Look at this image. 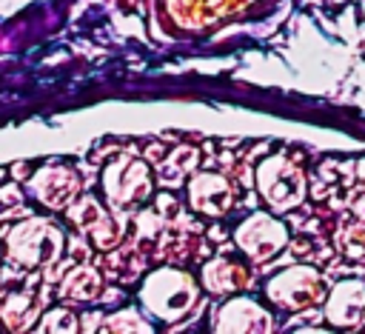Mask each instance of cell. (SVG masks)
<instances>
[{
    "mask_svg": "<svg viewBox=\"0 0 365 334\" xmlns=\"http://www.w3.org/2000/svg\"><path fill=\"white\" fill-rule=\"evenodd\" d=\"M29 186L46 208H68L80 197V177L68 166H43L31 174Z\"/></svg>",
    "mask_w": 365,
    "mask_h": 334,
    "instance_id": "cell-8",
    "label": "cell"
},
{
    "mask_svg": "<svg viewBox=\"0 0 365 334\" xmlns=\"http://www.w3.org/2000/svg\"><path fill=\"white\" fill-rule=\"evenodd\" d=\"M37 314H40L37 300H34L31 294H23V291H17V294H6L3 308H0L3 323H6L11 331H26V328L37 320Z\"/></svg>",
    "mask_w": 365,
    "mask_h": 334,
    "instance_id": "cell-14",
    "label": "cell"
},
{
    "mask_svg": "<svg viewBox=\"0 0 365 334\" xmlns=\"http://www.w3.org/2000/svg\"><path fill=\"white\" fill-rule=\"evenodd\" d=\"M106 211H103V206L94 200V197H77L71 206H68V220L86 234L100 217H103Z\"/></svg>",
    "mask_w": 365,
    "mask_h": 334,
    "instance_id": "cell-17",
    "label": "cell"
},
{
    "mask_svg": "<svg viewBox=\"0 0 365 334\" xmlns=\"http://www.w3.org/2000/svg\"><path fill=\"white\" fill-rule=\"evenodd\" d=\"M103 191L111 208L131 211L151 200L154 180L148 171V163L134 154H120L103 168Z\"/></svg>",
    "mask_w": 365,
    "mask_h": 334,
    "instance_id": "cell-3",
    "label": "cell"
},
{
    "mask_svg": "<svg viewBox=\"0 0 365 334\" xmlns=\"http://www.w3.org/2000/svg\"><path fill=\"white\" fill-rule=\"evenodd\" d=\"M188 206L202 217H222L234 206V188L228 177L217 171H200L188 183Z\"/></svg>",
    "mask_w": 365,
    "mask_h": 334,
    "instance_id": "cell-11",
    "label": "cell"
},
{
    "mask_svg": "<svg viewBox=\"0 0 365 334\" xmlns=\"http://www.w3.org/2000/svg\"><path fill=\"white\" fill-rule=\"evenodd\" d=\"M257 0H163L165 14L180 26V29H211L222 23L225 17L242 11Z\"/></svg>",
    "mask_w": 365,
    "mask_h": 334,
    "instance_id": "cell-7",
    "label": "cell"
},
{
    "mask_svg": "<svg viewBox=\"0 0 365 334\" xmlns=\"http://www.w3.org/2000/svg\"><path fill=\"white\" fill-rule=\"evenodd\" d=\"M354 214L365 220V197H362V200H356V206H354Z\"/></svg>",
    "mask_w": 365,
    "mask_h": 334,
    "instance_id": "cell-21",
    "label": "cell"
},
{
    "mask_svg": "<svg viewBox=\"0 0 365 334\" xmlns=\"http://www.w3.org/2000/svg\"><path fill=\"white\" fill-rule=\"evenodd\" d=\"M257 191L274 214H285L305 200L308 180L291 157L271 154L257 166Z\"/></svg>",
    "mask_w": 365,
    "mask_h": 334,
    "instance_id": "cell-2",
    "label": "cell"
},
{
    "mask_svg": "<svg viewBox=\"0 0 365 334\" xmlns=\"http://www.w3.org/2000/svg\"><path fill=\"white\" fill-rule=\"evenodd\" d=\"M40 331H51V334H74L80 331L77 317L71 314V308H51L40 317Z\"/></svg>",
    "mask_w": 365,
    "mask_h": 334,
    "instance_id": "cell-19",
    "label": "cell"
},
{
    "mask_svg": "<svg viewBox=\"0 0 365 334\" xmlns=\"http://www.w3.org/2000/svg\"><path fill=\"white\" fill-rule=\"evenodd\" d=\"M103 331H140V334H148V331H154L151 328V323L145 320V317H140L137 314V308H120V311H114L111 317H106V323H103Z\"/></svg>",
    "mask_w": 365,
    "mask_h": 334,
    "instance_id": "cell-18",
    "label": "cell"
},
{
    "mask_svg": "<svg viewBox=\"0 0 365 334\" xmlns=\"http://www.w3.org/2000/svg\"><path fill=\"white\" fill-rule=\"evenodd\" d=\"M265 297L282 311H302L319 305L325 294V280L314 265H288L265 283Z\"/></svg>",
    "mask_w": 365,
    "mask_h": 334,
    "instance_id": "cell-5",
    "label": "cell"
},
{
    "mask_svg": "<svg viewBox=\"0 0 365 334\" xmlns=\"http://www.w3.org/2000/svg\"><path fill=\"white\" fill-rule=\"evenodd\" d=\"M197 297H200V285L194 283V277L188 271L171 268V265L151 271L140 285L143 308L163 323L182 320L197 305Z\"/></svg>",
    "mask_w": 365,
    "mask_h": 334,
    "instance_id": "cell-1",
    "label": "cell"
},
{
    "mask_svg": "<svg viewBox=\"0 0 365 334\" xmlns=\"http://www.w3.org/2000/svg\"><path fill=\"white\" fill-rule=\"evenodd\" d=\"M6 251H9V260L23 265V268L48 265L63 251V231L54 223L40 220V217L23 220L20 226H14L9 231Z\"/></svg>",
    "mask_w": 365,
    "mask_h": 334,
    "instance_id": "cell-4",
    "label": "cell"
},
{
    "mask_svg": "<svg viewBox=\"0 0 365 334\" xmlns=\"http://www.w3.org/2000/svg\"><path fill=\"white\" fill-rule=\"evenodd\" d=\"M60 294L66 300H74V303H91L103 294V277L97 268L91 265H74L63 283H60Z\"/></svg>",
    "mask_w": 365,
    "mask_h": 334,
    "instance_id": "cell-13",
    "label": "cell"
},
{
    "mask_svg": "<svg viewBox=\"0 0 365 334\" xmlns=\"http://www.w3.org/2000/svg\"><path fill=\"white\" fill-rule=\"evenodd\" d=\"M200 283L205 291L211 294H237L251 283V274L245 268V263L231 260V257H214L202 265L200 271Z\"/></svg>",
    "mask_w": 365,
    "mask_h": 334,
    "instance_id": "cell-12",
    "label": "cell"
},
{
    "mask_svg": "<svg viewBox=\"0 0 365 334\" xmlns=\"http://www.w3.org/2000/svg\"><path fill=\"white\" fill-rule=\"evenodd\" d=\"M200 154L197 148L191 146H177V148H168L165 157L160 160V180L163 183H180L194 166H197Z\"/></svg>",
    "mask_w": 365,
    "mask_h": 334,
    "instance_id": "cell-15",
    "label": "cell"
},
{
    "mask_svg": "<svg viewBox=\"0 0 365 334\" xmlns=\"http://www.w3.org/2000/svg\"><path fill=\"white\" fill-rule=\"evenodd\" d=\"M86 237H88L100 251H108V248L120 246V240H123V223L114 220V214H103V217L86 231Z\"/></svg>",
    "mask_w": 365,
    "mask_h": 334,
    "instance_id": "cell-16",
    "label": "cell"
},
{
    "mask_svg": "<svg viewBox=\"0 0 365 334\" xmlns=\"http://www.w3.org/2000/svg\"><path fill=\"white\" fill-rule=\"evenodd\" d=\"M356 177H359V183L365 186V157H362V160L356 163Z\"/></svg>",
    "mask_w": 365,
    "mask_h": 334,
    "instance_id": "cell-22",
    "label": "cell"
},
{
    "mask_svg": "<svg viewBox=\"0 0 365 334\" xmlns=\"http://www.w3.org/2000/svg\"><path fill=\"white\" fill-rule=\"evenodd\" d=\"M271 328H274L271 314L248 297H234L222 303L214 314V331L220 334H265Z\"/></svg>",
    "mask_w": 365,
    "mask_h": 334,
    "instance_id": "cell-9",
    "label": "cell"
},
{
    "mask_svg": "<svg viewBox=\"0 0 365 334\" xmlns=\"http://www.w3.org/2000/svg\"><path fill=\"white\" fill-rule=\"evenodd\" d=\"M234 240H237V248L248 260L265 263V260H271L274 254H279L288 246V228H285V223L279 217L257 211V214L245 217L237 226Z\"/></svg>",
    "mask_w": 365,
    "mask_h": 334,
    "instance_id": "cell-6",
    "label": "cell"
},
{
    "mask_svg": "<svg viewBox=\"0 0 365 334\" xmlns=\"http://www.w3.org/2000/svg\"><path fill=\"white\" fill-rule=\"evenodd\" d=\"M336 246L345 257H365V226L362 223H354V226H345L336 237Z\"/></svg>",
    "mask_w": 365,
    "mask_h": 334,
    "instance_id": "cell-20",
    "label": "cell"
},
{
    "mask_svg": "<svg viewBox=\"0 0 365 334\" xmlns=\"http://www.w3.org/2000/svg\"><path fill=\"white\" fill-rule=\"evenodd\" d=\"M325 320L334 328H359L365 325V283L342 280L325 297Z\"/></svg>",
    "mask_w": 365,
    "mask_h": 334,
    "instance_id": "cell-10",
    "label": "cell"
}]
</instances>
